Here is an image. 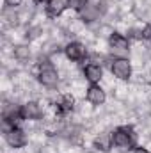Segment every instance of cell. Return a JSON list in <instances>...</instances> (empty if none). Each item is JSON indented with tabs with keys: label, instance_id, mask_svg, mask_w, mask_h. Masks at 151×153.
<instances>
[{
	"label": "cell",
	"instance_id": "cell-16",
	"mask_svg": "<svg viewBox=\"0 0 151 153\" xmlns=\"http://www.w3.org/2000/svg\"><path fill=\"white\" fill-rule=\"evenodd\" d=\"M87 2H89V0H66V5H68L70 9L76 11V13H80V11L87 5Z\"/></svg>",
	"mask_w": 151,
	"mask_h": 153
},
{
	"label": "cell",
	"instance_id": "cell-3",
	"mask_svg": "<svg viewBox=\"0 0 151 153\" xmlns=\"http://www.w3.org/2000/svg\"><path fill=\"white\" fill-rule=\"evenodd\" d=\"M107 43H109V48L114 53V57H123L130 50V39H128V36H124L121 32H115V30H112L109 34Z\"/></svg>",
	"mask_w": 151,
	"mask_h": 153
},
{
	"label": "cell",
	"instance_id": "cell-7",
	"mask_svg": "<svg viewBox=\"0 0 151 153\" xmlns=\"http://www.w3.org/2000/svg\"><path fill=\"white\" fill-rule=\"evenodd\" d=\"M2 119H4V123H5L7 128H11V126H20V123L25 121V119H23V114H21V107L16 105V103L4 105V109H2Z\"/></svg>",
	"mask_w": 151,
	"mask_h": 153
},
{
	"label": "cell",
	"instance_id": "cell-19",
	"mask_svg": "<svg viewBox=\"0 0 151 153\" xmlns=\"http://www.w3.org/2000/svg\"><path fill=\"white\" fill-rule=\"evenodd\" d=\"M133 153H151L148 148H144V146H135L133 148Z\"/></svg>",
	"mask_w": 151,
	"mask_h": 153
},
{
	"label": "cell",
	"instance_id": "cell-2",
	"mask_svg": "<svg viewBox=\"0 0 151 153\" xmlns=\"http://www.w3.org/2000/svg\"><path fill=\"white\" fill-rule=\"evenodd\" d=\"M112 143L119 150H133L137 146V134L132 126H117L112 130Z\"/></svg>",
	"mask_w": 151,
	"mask_h": 153
},
{
	"label": "cell",
	"instance_id": "cell-15",
	"mask_svg": "<svg viewBox=\"0 0 151 153\" xmlns=\"http://www.w3.org/2000/svg\"><path fill=\"white\" fill-rule=\"evenodd\" d=\"M4 18H5V22H7L9 25H16L18 20H20V16L16 14V11H14L13 7H5V9H4Z\"/></svg>",
	"mask_w": 151,
	"mask_h": 153
},
{
	"label": "cell",
	"instance_id": "cell-20",
	"mask_svg": "<svg viewBox=\"0 0 151 153\" xmlns=\"http://www.w3.org/2000/svg\"><path fill=\"white\" fill-rule=\"evenodd\" d=\"M32 2H34V4H38V5H39V4H46L48 0H32Z\"/></svg>",
	"mask_w": 151,
	"mask_h": 153
},
{
	"label": "cell",
	"instance_id": "cell-4",
	"mask_svg": "<svg viewBox=\"0 0 151 153\" xmlns=\"http://www.w3.org/2000/svg\"><path fill=\"white\" fill-rule=\"evenodd\" d=\"M132 62L126 59V57H114L112 62H110V73H112L117 80H130L132 78Z\"/></svg>",
	"mask_w": 151,
	"mask_h": 153
},
{
	"label": "cell",
	"instance_id": "cell-14",
	"mask_svg": "<svg viewBox=\"0 0 151 153\" xmlns=\"http://www.w3.org/2000/svg\"><path fill=\"white\" fill-rule=\"evenodd\" d=\"M13 55H14V59H16V61L25 62V61H29V59H30L32 52H30V46H29V45H16V46H14V50H13Z\"/></svg>",
	"mask_w": 151,
	"mask_h": 153
},
{
	"label": "cell",
	"instance_id": "cell-1",
	"mask_svg": "<svg viewBox=\"0 0 151 153\" xmlns=\"http://www.w3.org/2000/svg\"><path fill=\"white\" fill-rule=\"evenodd\" d=\"M38 80H39L41 85H44V87H48V89H53V87L59 85L61 76H59V71L55 70L53 62H50V59L39 61V64H38Z\"/></svg>",
	"mask_w": 151,
	"mask_h": 153
},
{
	"label": "cell",
	"instance_id": "cell-18",
	"mask_svg": "<svg viewBox=\"0 0 151 153\" xmlns=\"http://www.w3.org/2000/svg\"><path fill=\"white\" fill-rule=\"evenodd\" d=\"M4 2H5V5H7V7L16 9L18 5H21V2H23V0H4Z\"/></svg>",
	"mask_w": 151,
	"mask_h": 153
},
{
	"label": "cell",
	"instance_id": "cell-8",
	"mask_svg": "<svg viewBox=\"0 0 151 153\" xmlns=\"http://www.w3.org/2000/svg\"><path fill=\"white\" fill-rule=\"evenodd\" d=\"M85 100H87V103H91V105H94V107H100V105L105 103L107 93H105V89H103L100 84H91V85L85 89Z\"/></svg>",
	"mask_w": 151,
	"mask_h": 153
},
{
	"label": "cell",
	"instance_id": "cell-6",
	"mask_svg": "<svg viewBox=\"0 0 151 153\" xmlns=\"http://www.w3.org/2000/svg\"><path fill=\"white\" fill-rule=\"evenodd\" d=\"M4 137H5V143H7L11 148H14V150H20V148H25V146H27V134H25L20 126L5 128Z\"/></svg>",
	"mask_w": 151,
	"mask_h": 153
},
{
	"label": "cell",
	"instance_id": "cell-5",
	"mask_svg": "<svg viewBox=\"0 0 151 153\" xmlns=\"http://www.w3.org/2000/svg\"><path fill=\"white\" fill-rule=\"evenodd\" d=\"M64 55L68 61L71 62H82L89 57V50L84 43L80 41H70L66 46H64Z\"/></svg>",
	"mask_w": 151,
	"mask_h": 153
},
{
	"label": "cell",
	"instance_id": "cell-9",
	"mask_svg": "<svg viewBox=\"0 0 151 153\" xmlns=\"http://www.w3.org/2000/svg\"><path fill=\"white\" fill-rule=\"evenodd\" d=\"M75 109V98L71 94H61L59 100L53 102V111H55V116L62 117V116H68L70 112H73Z\"/></svg>",
	"mask_w": 151,
	"mask_h": 153
},
{
	"label": "cell",
	"instance_id": "cell-10",
	"mask_svg": "<svg viewBox=\"0 0 151 153\" xmlns=\"http://www.w3.org/2000/svg\"><path fill=\"white\" fill-rule=\"evenodd\" d=\"M82 75H84V78H85L89 84H100L101 78H103V68H101V64L87 62V64L82 68Z\"/></svg>",
	"mask_w": 151,
	"mask_h": 153
},
{
	"label": "cell",
	"instance_id": "cell-12",
	"mask_svg": "<svg viewBox=\"0 0 151 153\" xmlns=\"http://www.w3.org/2000/svg\"><path fill=\"white\" fill-rule=\"evenodd\" d=\"M66 0H48L44 4V13L48 18H59L66 11Z\"/></svg>",
	"mask_w": 151,
	"mask_h": 153
},
{
	"label": "cell",
	"instance_id": "cell-17",
	"mask_svg": "<svg viewBox=\"0 0 151 153\" xmlns=\"http://www.w3.org/2000/svg\"><path fill=\"white\" fill-rule=\"evenodd\" d=\"M142 39L148 41V43H151V23H148V25L142 27Z\"/></svg>",
	"mask_w": 151,
	"mask_h": 153
},
{
	"label": "cell",
	"instance_id": "cell-11",
	"mask_svg": "<svg viewBox=\"0 0 151 153\" xmlns=\"http://www.w3.org/2000/svg\"><path fill=\"white\" fill-rule=\"evenodd\" d=\"M21 114H23V119L25 121H38L43 117V109L38 102H25L21 105Z\"/></svg>",
	"mask_w": 151,
	"mask_h": 153
},
{
	"label": "cell",
	"instance_id": "cell-13",
	"mask_svg": "<svg viewBox=\"0 0 151 153\" xmlns=\"http://www.w3.org/2000/svg\"><path fill=\"white\" fill-rule=\"evenodd\" d=\"M94 148L98 152H103V153H109L114 148V143H112V132H101L96 139H94Z\"/></svg>",
	"mask_w": 151,
	"mask_h": 153
}]
</instances>
